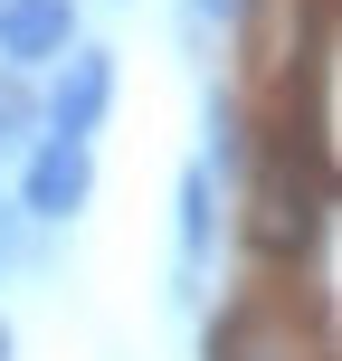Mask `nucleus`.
Wrapping results in <instances>:
<instances>
[{
  "instance_id": "9",
  "label": "nucleus",
  "mask_w": 342,
  "mask_h": 361,
  "mask_svg": "<svg viewBox=\"0 0 342 361\" xmlns=\"http://www.w3.org/2000/svg\"><path fill=\"white\" fill-rule=\"evenodd\" d=\"M10 352H19V333H10V314H0V361H10Z\"/></svg>"
},
{
  "instance_id": "6",
  "label": "nucleus",
  "mask_w": 342,
  "mask_h": 361,
  "mask_svg": "<svg viewBox=\"0 0 342 361\" xmlns=\"http://www.w3.org/2000/svg\"><path fill=\"white\" fill-rule=\"evenodd\" d=\"M29 124H38L29 76H10V67H0V152H19V143H29Z\"/></svg>"
},
{
  "instance_id": "2",
  "label": "nucleus",
  "mask_w": 342,
  "mask_h": 361,
  "mask_svg": "<svg viewBox=\"0 0 342 361\" xmlns=\"http://www.w3.org/2000/svg\"><path fill=\"white\" fill-rule=\"evenodd\" d=\"M114 114V48H95V38H76L67 57L48 67V95H38V124L67 133V143H95V124Z\"/></svg>"
},
{
  "instance_id": "4",
  "label": "nucleus",
  "mask_w": 342,
  "mask_h": 361,
  "mask_svg": "<svg viewBox=\"0 0 342 361\" xmlns=\"http://www.w3.org/2000/svg\"><path fill=\"white\" fill-rule=\"evenodd\" d=\"M86 38V19H76V0H0V67L10 76H38L57 67V57Z\"/></svg>"
},
{
  "instance_id": "5",
  "label": "nucleus",
  "mask_w": 342,
  "mask_h": 361,
  "mask_svg": "<svg viewBox=\"0 0 342 361\" xmlns=\"http://www.w3.org/2000/svg\"><path fill=\"white\" fill-rule=\"evenodd\" d=\"M171 228H181V276H200L209 247H219V171L209 162L181 171V219H171Z\"/></svg>"
},
{
  "instance_id": "8",
  "label": "nucleus",
  "mask_w": 342,
  "mask_h": 361,
  "mask_svg": "<svg viewBox=\"0 0 342 361\" xmlns=\"http://www.w3.org/2000/svg\"><path fill=\"white\" fill-rule=\"evenodd\" d=\"M19 257V209H0V267Z\"/></svg>"
},
{
  "instance_id": "3",
  "label": "nucleus",
  "mask_w": 342,
  "mask_h": 361,
  "mask_svg": "<svg viewBox=\"0 0 342 361\" xmlns=\"http://www.w3.org/2000/svg\"><path fill=\"white\" fill-rule=\"evenodd\" d=\"M95 200V143H67V133H38L29 162H19V219L57 228Z\"/></svg>"
},
{
  "instance_id": "1",
  "label": "nucleus",
  "mask_w": 342,
  "mask_h": 361,
  "mask_svg": "<svg viewBox=\"0 0 342 361\" xmlns=\"http://www.w3.org/2000/svg\"><path fill=\"white\" fill-rule=\"evenodd\" d=\"M333 180H324V143H295V124H276V143H257V180H248V247L267 267H295V257L324 238Z\"/></svg>"
},
{
  "instance_id": "7",
  "label": "nucleus",
  "mask_w": 342,
  "mask_h": 361,
  "mask_svg": "<svg viewBox=\"0 0 342 361\" xmlns=\"http://www.w3.org/2000/svg\"><path fill=\"white\" fill-rule=\"evenodd\" d=\"M190 10H200V19H248L257 0H190Z\"/></svg>"
}]
</instances>
